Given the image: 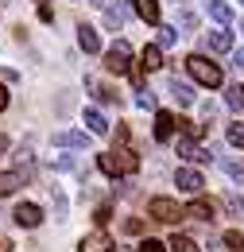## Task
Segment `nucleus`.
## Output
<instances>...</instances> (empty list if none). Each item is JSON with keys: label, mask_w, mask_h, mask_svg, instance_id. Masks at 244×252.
Instances as JSON below:
<instances>
[{"label": "nucleus", "mask_w": 244, "mask_h": 252, "mask_svg": "<svg viewBox=\"0 0 244 252\" xmlns=\"http://www.w3.org/2000/svg\"><path fill=\"white\" fill-rule=\"evenodd\" d=\"M97 167H101L109 179H121V175H128V171L140 167V159H136V152H128V144H117V152H101V156H97Z\"/></svg>", "instance_id": "1"}, {"label": "nucleus", "mask_w": 244, "mask_h": 252, "mask_svg": "<svg viewBox=\"0 0 244 252\" xmlns=\"http://www.w3.org/2000/svg\"><path fill=\"white\" fill-rule=\"evenodd\" d=\"M186 74L198 82V86H210V90H217L221 82H225V74H221V66L217 63H210L206 55H190L186 59Z\"/></svg>", "instance_id": "2"}, {"label": "nucleus", "mask_w": 244, "mask_h": 252, "mask_svg": "<svg viewBox=\"0 0 244 252\" xmlns=\"http://www.w3.org/2000/svg\"><path fill=\"white\" fill-rule=\"evenodd\" d=\"M148 214H152L159 225H179L186 218V206H179L175 198H152L148 202Z\"/></svg>", "instance_id": "3"}, {"label": "nucleus", "mask_w": 244, "mask_h": 252, "mask_svg": "<svg viewBox=\"0 0 244 252\" xmlns=\"http://www.w3.org/2000/svg\"><path fill=\"white\" fill-rule=\"evenodd\" d=\"M105 70H109V74H136V66H132V47H128L124 39L105 51Z\"/></svg>", "instance_id": "4"}, {"label": "nucleus", "mask_w": 244, "mask_h": 252, "mask_svg": "<svg viewBox=\"0 0 244 252\" xmlns=\"http://www.w3.org/2000/svg\"><path fill=\"white\" fill-rule=\"evenodd\" d=\"M31 179L28 167H12V171H0V198H8V194H16V190L24 187Z\"/></svg>", "instance_id": "5"}, {"label": "nucleus", "mask_w": 244, "mask_h": 252, "mask_svg": "<svg viewBox=\"0 0 244 252\" xmlns=\"http://www.w3.org/2000/svg\"><path fill=\"white\" fill-rule=\"evenodd\" d=\"M78 252H113V237L105 229H93V233H86L78 241Z\"/></svg>", "instance_id": "6"}, {"label": "nucleus", "mask_w": 244, "mask_h": 252, "mask_svg": "<svg viewBox=\"0 0 244 252\" xmlns=\"http://www.w3.org/2000/svg\"><path fill=\"white\" fill-rule=\"evenodd\" d=\"M175 183H179V190H186V194H202L206 190V179L198 175V171H190V167H183V171H175Z\"/></svg>", "instance_id": "7"}, {"label": "nucleus", "mask_w": 244, "mask_h": 252, "mask_svg": "<svg viewBox=\"0 0 244 252\" xmlns=\"http://www.w3.org/2000/svg\"><path fill=\"white\" fill-rule=\"evenodd\" d=\"M179 156L190 159V163H210V159H214L206 148H198V140H190V136H183V140H179Z\"/></svg>", "instance_id": "8"}, {"label": "nucleus", "mask_w": 244, "mask_h": 252, "mask_svg": "<svg viewBox=\"0 0 244 252\" xmlns=\"http://www.w3.org/2000/svg\"><path fill=\"white\" fill-rule=\"evenodd\" d=\"M39 221H43V210H39V206H31V202L16 206V225H24V229H35Z\"/></svg>", "instance_id": "9"}, {"label": "nucleus", "mask_w": 244, "mask_h": 252, "mask_svg": "<svg viewBox=\"0 0 244 252\" xmlns=\"http://www.w3.org/2000/svg\"><path fill=\"white\" fill-rule=\"evenodd\" d=\"M175 128H179V121H175V117H171V113H155V140H159V144H163V140H171V136H175Z\"/></svg>", "instance_id": "10"}, {"label": "nucleus", "mask_w": 244, "mask_h": 252, "mask_svg": "<svg viewBox=\"0 0 244 252\" xmlns=\"http://www.w3.org/2000/svg\"><path fill=\"white\" fill-rule=\"evenodd\" d=\"M206 47L217 51V55H229V51H233V32H225V28H221V32H210L206 35Z\"/></svg>", "instance_id": "11"}, {"label": "nucleus", "mask_w": 244, "mask_h": 252, "mask_svg": "<svg viewBox=\"0 0 244 252\" xmlns=\"http://www.w3.org/2000/svg\"><path fill=\"white\" fill-rule=\"evenodd\" d=\"M86 86H90V94L97 97V101H105V105H117V101H121V94H117L113 86H101L97 78H86Z\"/></svg>", "instance_id": "12"}, {"label": "nucleus", "mask_w": 244, "mask_h": 252, "mask_svg": "<svg viewBox=\"0 0 244 252\" xmlns=\"http://www.w3.org/2000/svg\"><path fill=\"white\" fill-rule=\"evenodd\" d=\"M101 12H105V24H109V32H117L124 24V8H121V0H105L101 4Z\"/></svg>", "instance_id": "13"}, {"label": "nucleus", "mask_w": 244, "mask_h": 252, "mask_svg": "<svg viewBox=\"0 0 244 252\" xmlns=\"http://www.w3.org/2000/svg\"><path fill=\"white\" fill-rule=\"evenodd\" d=\"M78 43H82V51H90V55L101 51V39H97V32H93L90 24H78Z\"/></svg>", "instance_id": "14"}, {"label": "nucleus", "mask_w": 244, "mask_h": 252, "mask_svg": "<svg viewBox=\"0 0 244 252\" xmlns=\"http://www.w3.org/2000/svg\"><path fill=\"white\" fill-rule=\"evenodd\" d=\"M86 125H90V132L93 136H105V132H109V117H105V113H101V109H86Z\"/></svg>", "instance_id": "15"}, {"label": "nucleus", "mask_w": 244, "mask_h": 252, "mask_svg": "<svg viewBox=\"0 0 244 252\" xmlns=\"http://www.w3.org/2000/svg\"><path fill=\"white\" fill-rule=\"evenodd\" d=\"M132 86H136V105H140V109H155V97H152V90L144 86L140 74H132Z\"/></svg>", "instance_id": "16"}, {"label": "nucleus", "mask_w": 244, "mask_h": 252, "mask_svg": "<svg viewBox=\"0 0 244 252\" xmlns=\"http://www.w3.org/2000/svg\"><path fill=\"white\" fill-rule=\"evenodd\" d=\"M55 144H59V148H86V144H90V136H86V132H59V136H55Z\"/></svg>", "instance_id": "17"}, {"label": "nucleus", "mask_w": 244, "mask_h": 252, "mask_svg": "<svg viewBox=\"0 0 244 252\" xmlns=\"http://www.w3.org/2000/svg\"><path fill=\"white\" fill-rule=\"evenodd\" d=\"M136 4V16L144 20V24H159V8H155V0H132Z\"/></svg>", "instance_id": "18"}, {"label": "nucleus", "mask_w": 244, "mask_h": 252, "mask_svg": "<svg viewBox=\"0 0 244 252\" xmlns=\"http://www.w3.org/2000/svg\"><path fill=\"white\" fill-rule=\"evenodd\" d=\"M186 218L210 221V218H214V206H210V202H202V198H194V202H190V206H186Z\"/></svg>", "instance_id": "19"}, {"label": "nucleus", "mask_w": 244, "mask_h": 252, "mask_svg": "<svg viewBox=\"0 0 244 252\" xmlns=\"http://www.w3.org/2000/svg\"><path fill=\"white\" fill-rule=\"evenodd\" d=\"M210 16H214L221 28H229V24H233V8H229V4H221V0H210Z\"/></svg>", "instance_id": "20"}, {"label": "nucleus", "mask_w": 244, "mask_h": 252, "mask_svg": "<svg viewBox=\"0 0 244 252\" xmlns=\"http://www.w3.org/2000/svg\"><path fill=\"white\" fill-rule=\"evenodd\" d=\"M144 70H163V47H148L144 51Z\"/></svg>", "instance_id": "21"}, {"label": "nucleus", "mask_w": 244, "mask_h": 252, "mask_svg": "<svg viewBox=\"0 0 244 252\" xmlns=\"http://www.w3.org/2000/svg\"><path fill=\"white\" fill-rule=\"evenodd\" d=\"M171 94H175L179 105H194V90H190L186 82H171Z\"/></svg>", "instance_id": "22"}, {"label": "nucleus", "mask_w": 244, "mask_h": 252, "mask_svg": "<svg viewBox=\"0 0 244 252\" xmlns=\"http://www.w3.org/2000/svg\"><path fill=\"white\" fill-rule=\"evenodd\" d=\"M221 245L229 252H244V233H237V229H229L225 237H221Z\"/></svg>", "instance_id": "23"}, {"label": "nucleus", "mask_w": 244, "mask_h": 252, "mask_svg": "<svg viewBox=\"0 0 244 252\" xmlns=\"http://www.w3.org/2000/svg\"><path fill=\"white\" fill-rule=\"evenodd\" d=\"M225 105H229V109H244V90L241 86H225Z\"/></svg>", "instance_id": "24"}, {"label": "nucleus", "mask_w": 244, "mask_h": 252, "mask_svg": "<svg viewBox=\"0 0 244 252\" xmlns=\"http://www.w3.org/2000/svg\"><path fill=\"white\" fill-rule=\"evenodd\" d=\"M225 140H229L233 148H244V125L241 121H233V125L225 128Z\"/></svg>", "instance_id": "25"}, {"label": "nucleus", "mask_w": 244, "mask_h": 252, "mask_svg": "<svg viewBox=\"0 0 244 252\" xmlns=\"http://www.w3.org/2000/svg\"><path fill=\"white\" fill-rule=\"evenodd\" d=\"M167 249H171V252H198V245H194V241H190V237H183V233H175V237H171V245H167Z\"/></svg>", "instance_id": "26"}, {"label": "nucleus", "mask_w": 244, "mask_h": 252, "mask_svg": "<svg viewBox=\"0 0 244 252\" xmlns=\"http://www.w3.org/2000/svg\"><path fill=\"white\" fill-rule=\"evenodd\" d=\"M175 39H179V32H175V28H159V39H155V47H163V51H167V47H175Z\"/></svg>", "instance_id": "27"}, {"label": "nucleus", "mask_w": 244, "mask_h": 252, "mask_svg": "<svg viewBox=\"0 0 244 252\" xmlns=\"http://www.w3.org/2000/svg\"><path fill=\"white\" fill-rule=\"evenodd\" d=\"M93 218H97V225H105V221L113 218V206H109V202H101V206L93 210Z\"/></svg>", "instance_id": "28"}, {"label": "nucleus", "mask_w": 244, "mask_h": 252, "mask_svg": "<svg viewBox=\"0 0 244 252\" xmlns=\"http://www.w3.org/2000/svg\"><path fill=\"white\" fill-rule=\"evenodd\" d=\"M124 233H128V237H140V233H144V221H140V218H128V221H124Z\"/></svg>", "instance_id": "29"}, {"label": "nucleus", "mask_w": 244, "mask_h": 252, "mask_svg": "<svg viewBox=\"0 0 244 252\" xmlns=\"http://www.w3.org/2000/svg\"><path fill=\"white\" fill-rule=\"evenodd\" d=\"M140 252H167V245H163V241H144Z\"/></svg>", "instance_id": "30"}, {"label": "nucleus", "mask_w": 244, "mask_h": 252, "mask_svg": "<svg viewBox=\"0 0 244 252\" xmlns=\"http://www.w3.org/2000/svg\"><path fill=\"white\" fill-rule=\"evenodd\" d=\"M179 24H183V28H194V32H198V16H190V12H183V20H179Z\"/></svg>", "instance_id": "31"}, {"label": "nucleus", "mask_w": 244, "mask_h": 252, "mask_svg": "<svg viewBox=\"0 0 244 252\" xmlns=\"http://www.w3.org/2000/svg\"><path fill=\"white\" fill-rule=\"evenodd\" d=\"M233 66H237V70H244V47L237 51V55H233Z\"/></svg>", "instance_id": "32"}, {"label": "nucleus", "mask_w": 244, "mask_h": 252, "mask_svg": "<svg viewBox=\"0 0 244 252\" xmlns=\"http://www.w3.org/2000/svg\"><path fill=\"white\" fill-rule=\"evenodd\" d=\"M4 109H8V90L0 86V113H4Z\"/></svg>", "instance_id": "33"}, {"label": "nucleus", "mask_w": 244, "mask_h": 252, "mask_svg": "<svg viewBox=\"0 0 244 252\" xmlns=\"http://www.w3.org/2000/svg\"><path fill=\"white\" fill-rule=\"evenodd\" d=\"M16 249V245H12V241H0V252H12Z\"/></svg>", "instance_id": "34"}, {"label": "nucleus", "mask_w": 244, "mask_h": 252, "mask_svg": "<svg viewBox=\"0 0 244 252\" xmlns=\"http://www.w3.org/2000/svg\"><path fill=\"white\" fill-rule=\"evenodd\" d=\"M4 144H8V140H4V136H0V152H4Z\"/></svg>", "instance_id": "35"}, {"label": "nucleus", "mask_w": 244, "mask_h": 252, "mask_svg": "<svg viewBox=\"0 0 244 252\" xmlns=\"http://www.w3.org/2000/svg\"><path fill=\"white\" fill-rule=\"evenodd\" d=\"M241 32H244V24H241Z\"/></svg>", "instance_id": "36"}, {"label": "nucleus", "mask_w": 244, "mask_h": 252, "mask_svg": "<svg viewBox=\"0 0 244 252\" xmlns=\"http://www.w3.org/2000/svg\"><path fill=\"white\" fill-rule=\"evenodd\" d=\"M241 4H244V0H241Z\"/></svg>", "instance_id": "37"}]
</instances>
